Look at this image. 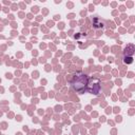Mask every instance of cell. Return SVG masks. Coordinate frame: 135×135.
Segmentation results:
<instances>
[{
  "label": "cell",
  "instance_id": "cell-1",
  "mask_svg": "<svg viewBox=\"0 0 135 135\" xmlns=\"http://www.w3.org/2000/svg\"><path fill=\"white\" fill-rule=\"evenodd\" d=\"M89 77L83 72H76L73 75V78L71 80V84L74 91H76L79 94H83L86 91Z\"/></svg>",
  "mask_w": 135,
  "mask_h": 135
},
{
  "label": "cell",
  "instance_id": "cell-2",
  "mask_svg": "<svg viewBox=\"0 0 135 135\" xmlns=\"http://www.w3.org/2000/svg\"><path fill=\"white\" fill-rule=\"evenodd\" d=\"M100 89H101V85H100V80L96 77H92V78H89V81H88V86H86V91L91 94H99L100 92Z\"/></svg>",
  "mask_w": 135,
  "mask_h": 135
},
{
  "label": "cell",
  "instance_id": "cell-3",
  "mask_svg": "<svg viewBox=\"0 0 135 135\" xmlns=\"http://www.w3.org/2000/svg\"><path fill=\"white\" fill-rule=\"evenodd\" d=\"M135 52L134 44H129L124 49V56H123V62L127 64H130L133 62V55Z\"/></svg>",
  "mask_w": 135,
  "mask_h": 135
}]
</instances>
